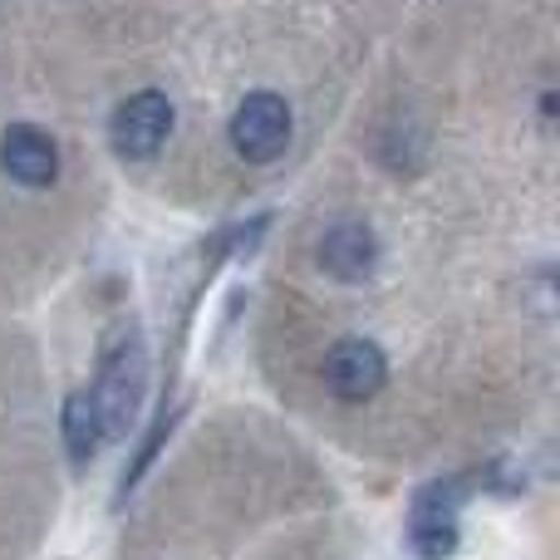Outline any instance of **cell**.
<instances>
[{"label":"cell","mask_w":560,"mask_h":560,"mask_svg":"<svg viewBox=\"0 0 560 560\" xmlns=\"http://www.w3.org/2000/svg\"><path fill=\"white\" fill-rule=\"evenodd\" d=\"M143 384H148V354L138 325H118L104 335L98 349V378L89 388L98 418H104V438H124L133 413L143 408Z\"/></svg>","instance_id":"6da1fadb"},{"label":"cell","mask_w":560,"mask_h":560,"mask_svg":"<svg viewBox=\"0 0 560 560\" xmlns=\"http://www.w3.org/2000/svg\"><path fill=\"white\" fill-rule=\"evenodd\" d=\"M388 364H384V349L374 339H339L325 359V384L335 388L345 404H364L384 388Z\"/></svg>","instance_id":"277c9868"},{"label":"cell","mask_w":560,"mask_h":560,"mask_svg":"<svg viewBox=\"0 0 560 560\" xmlns=\"http://www.w3.org/2000/svg\"><path fill=\"white\" fill-rule=\"evenodd\" d=\"M65 443H69V453H74V463L94 457L98 443H104V418H98L89 388H79V394L65 398Z\"/></svg>","instance_id":"ba28073f"},{"label":"cell","mask_w":560,"mask_h":560,"mask_svg":"<svg viewBox=\"0 0 560 560\" xmlns=\"http://www.w3.org/2000/svg\"><path fill=\"white\" fill-rule=\"evenodd\" d=\"M408 546L423 560H447L457 551V492L453 487H423L408 516Z\"/></svg>","instance_id":"5b68a950"},{"label":"cell","mask_w":560,"mask_h":560,"mask_svg":"<svg viewBox=\"0 0 560 560\" xmlns=\"http://www.w3.org/2000/svg\"><path fill=\"white\" fill-rule=\"evenodd\" d=\"M374 261H378V242H374V232L359 222L335 226V232L319 242V266L339 280H364L374 271Z\"/></svg>","instance_id":"52a82bcc"},{"label":"cell","mask_w":560,"mask_h":560,"mask_svg":"<svg viewBox=\"0 0 560 560\" xmlns=\"http://www.w3.org/2000/svg\"><path fill=\"white\" fill-rule=\"evenodd\" d=\"M290 143V108L271 89H256L232 114V148L246 163H276Z\"/></svg>","instance_id":"7a4b0ae2"},{"label":"cell","mask_w":560,"mask_h":560,"mask_svg":"<svg viewBox=\"0 0 560 560\" xmlns=\"http://www.w3.org/2000/svg\"><path fill=\"white\" fill-rule=\"evenodd\" d=\"M0 167L15 177L20 187H49L59 177V148L45 128L35 124H10L0 138Z\"/></svg>","instance_id":"8992f818"},{"label":"cell","mask_w":560,"mask_h":560,"mask_svg":"<svg viewBox=\"0 0 560 560\" xmlns=\"http://www.w3.org/2000/svg\"><path fill=\"white\" fill-rule=\"evenodd\" d=\"M108 133H114V148L124 158H153L167 143V133H173V104H167V94L143 89V94L124 98L114 108Z\"/></svg>","instance_id":"3957f363"}]
</instances>
